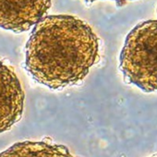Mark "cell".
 I'll list each match as a JSON object with an SVG mask.
<instances>
[{
    "mask_svg": "<svg viewBox=\"0 0 157 157\" xmlns=\"http://www.w3.org/2000/svg\"><path fill=\"white\" fill-rule=\"evenodd\" d=\"M151 157H157V154H155V155H152V156H151Z\"/></svg>",
    "mask_w": 157,
    "mask_h": 157,
    "instance_id": "7",
    "label": "cell"
},
{
    "mask_svg": "<svg viewBox=\"0 0 157 157\" xmlns=\"http://www.w3.org/2000/svg\"><path fill=\"white\" fill-rule=\"evenodd\" d=\"M25 54V69L35 82L63 90L80 84L99 61V39L77 17L45 16L34 25Z\"/></svg>",
    "mask_w": 157,
    "mask_h": 157,
    "instance_id": "1",
    "label": "cell"
},
{
    "mask_svg": "<svg viewBox=\"0 0 157 157\" xmlns=\"http://www.w3.org/2000/svg\"><path fill=\"white\" fill-rule=\"evenodd\" d=\"M0 157H76L61 144L51 140H25L0 152Z\"/></svg>",
    "mask_w": 157,
    "mask_h": 157,
    "instance_id": "5",
    "label": "cell"
},
{
    "mask_svg": "<svg viewBox=\"0 0 157 157\" xmlns=\"http://www.w3.org/2000/svg\"><path fill=\"white\" fill-rule=\"evenodd\" d=\"M94 1H97V0H85V2L88 3V4H91V3H93V2H94ZM113 1H116V2L117 3L118 6H122V5H124L126 2L131 1V0H113Z\"/></svg>",
    "mask_w": 157,
    "mask_h": 157,
    "instance_id": "6",
    "label": "cell"
},
{
    "mask_svg": "<svg viewBox=\"0 0 157 157\" xmlns=\"http://www.w3.org/2000/svg\"><path fill=\"white\" fill-rule=\"evenodd\" d=\"M119 67L127 82L145 93L157 91V20L143 21L130 31Z\"/></svg>",
    "mask_w": 157,
    "mask_h": 157,
    "instance_id": "2",
    "label": "cell"
},
{
    "mask_svg": "<svg viewBox=\"0 0 157 157\" xmlns=\"http://www.w3.org/2000/svg\"><path fill=\"white\" fill-rule=\"evenodd\" d=\"M51 0H0V28L21 33L44 17Z\"/></svg>",
    "mask_w": 157,
    "mask_h": 157,
    "instance_id": "3",
    "label": "cell"
},
{
    "mask_svg": "<svg viewBox=\"0 0 157 157\" xmlns=\"http://www.w3.org/2000/svg\"><path fill=\"white\" fill-rule=\"evenodd\" d=\"M24 108V92L15 71L0 60V133L18 123Z\"/></svg>",
    "mask_w": 157,
    "mask_h": 157,
    "instance_id": "4",
    "label": "cell"
}]
</instances>
